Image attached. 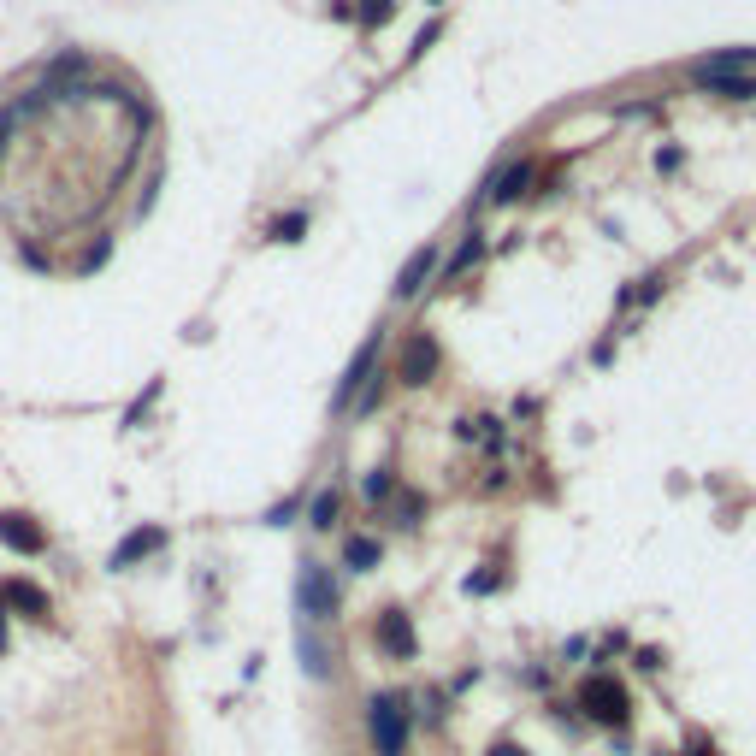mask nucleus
Segmentation results:
<instances>
[{"mask_svg":"<svg viewBox=\"0 0 756 756\" xmlns=\"http://www.w3.org/2000/svg\"><path fill=\"white\" fill-rule=\"evenodd\" d=\"M361 491H367V503H384V497L396 491V473H390V467H378V473H367V485H361Z\"/></svg>","mask_w":756,"mask_h":756,"instance_id":"nucleus-16","label":"nucleus"},{"mask_svg":"<svg viewBox=\"0 0 756 756\" xmlns=\"http://www.w3.org/2000/svg\"><path fill=\"white\" fill-rule=\"evenodd\" d=\"M367 733H373L378 756H408V697L378 692L367 709Z\"/></svg>","mask_w":756,"mask_h":756,"instance_id":"nucleus-3","label":"nucleus"},{"mask_svg":"<svg viewBox=\"0 0 756 756\" xmlns=\"http://www.w3.org/2000/svg\"><path fill=\"white\" fill-rule=\"evenodd\" d=\"M485 756H532V751H526V745H514V739H497Z\"/></svg>","mask_w":756,"mask_h":756,"instance_id":"nucleus-19","label":"nucleus"},{"mask_svg":"<svg viewBox=\"0 0 756 756\" xmlns=\"http://www.w3.org/2000/svg\"><path fill=\"white\" fill-rule=\"evenodd\" d=\"M0 544H6V550H24V556H36V550L48 544V532H42L30 514H0Z\"/></svg>","mask_w":756,"mask_h":756,"instance_id":"nucleus-6","label":"nucleus"},{"mask_svg":"<svg viewBox=\"0 0 756 756\" xmlns=\"http://www.w3.org/2000/svg\"><path fill=\"white\" fill-rule=\"evenodd\" d=\"M373 355H378V337H373V343H367V349H361V355H355V367L343 373V390H337V414H343V408L355 402V390L367 384V373H373Z\"/></svg>","mask_w":756,"mask_h":756,"instance_id":"nucleus-12","label":"nucleus"},{"mask_svg":"<svg viewBox=\"0 0 756 756\" xmlns=\"http://www.w3.org/2000/svg\"><path fill=\"white\" fill-rule=\"evenodd\" d=\"M432 266H438V249H420L402 272H396V302H408V296H420L426 290V278H432Z\"/></svg>","mask_w":756,"mask_h":756,"instance_id":"nucleus-9","label":"nucleus"},{"mask_svg":"<svg viewBox=\"0 0 756 756\" xmlns=\"http://www.w3.org/2000/svg\"><path fill=\"white\" fill-rule=\"evenodd\" d=\"M373 638H378V650H384V656H396V662H408V656L420 650L408 609H384V615H378V627H373Z\"/></svg>","mask_w":756,"mask_h":756,"instance_id":"nucleus-4","label":"nucleus"},{"mask_svg":"<svg viewBox=\"0 0 756 756\" xmlns=\"http://www.w3.org/2000/svg\"><path fill=\"white\" fill-rule=\"evenodd\" d=\"M343 562L355 567V573H373L378 567V538H349V544H343Z\"/></svg>","mask_w":756,"mask_h":756,"instance_id":"nucleus-13","label":"nucleus"},{"mask_svg":"<svg viewBox=\"0 0 756 756\" xmlns=\"http://www.w3.org/2000/svg\"><path fill=\"white\" fill-rule=\"evenodd\" d=\"M438 337H426V331H414L408 343H402V384H426V378H438Z\"/></svg>","mask_w":756,"mask_h":756,"instance_id":"nucleus-5","label":"nucleus"},{"mask_svg":"<svg viewBox=\"0 0 756 756\" xmlns=\"http://www.w3.org/2000/svg\"><path fill=\"white\" fill-rule=\"evenodd\" d=\"M0 603L24 609V615H36V621H48V615H54L48 591H42V585H30V579H6V585H0Z\"/></svg>","mask_w":756,"mask_h":756,"instance_id":"nucleus-8","label":"nucleus"},{"mask_svg":"<svg viewBox=\"0 0 756 756\" xmlns=\"http://www.w3.org/2000/svg\"><path fill=\"white\" fill-rule=\"evenodd\" d=\"M337 503H343L337 491H319V497H314V508H308V520H314L319 532H325V526H337Z\"/></svg>","mask_w":756,"mask_h":756,"instance_id":"nucleus-15","label":"nucleus"},{"mask_svg":"<svg viewBox=\"0 0 756 756\" xmlns=\"http://www.w3.org/2000/svg\"><path fill=\"white\" fill-rule=\"evenodd\" d=\"M0 656H6V609H0Z\"/></svg>","mask_w":756,"mask_h":756,"instance_id":"nucleus-21","label":"nucleus"},{"mask_svg":"<svg viewBox=\"0 0 756 756\" xmlns=\"http://www.w3.org/2000/svg\"><path fill=\"white\" fill-rule=\"evenodd\" d=\"M579 715H585L591 727L621 733V727L632 721V692L615 680V674H591V680L579 686Z\"/></svg>","mask_w":756,"mask_h":756,"instance_id":"nucleus-1","label":"nucleus"},{"mask_svg":"<svg viewBox=\"0 0 756 756\" xmlns=\"http://www.w3.org/2000/svg\"><path fill=\"white\" fill-rule=\"evenodd\" d=\"M692 77L703 89H715V95H733V101H751L756 95V77H739V71H697L692 65Z\"/></svg>","mask_w":756,"mask_h":756,"instance_id":"nucleus-10","label":"nucleus"},{"mask_svg":"<svg viewBox=\"0 0 756 756\" xmlns=\"http://www.w3.org/2000/svg\"><path fill=\"white\" fill-rule=\"evenodd\" d=\"M302 231H308V213H284V219H272V237H278V243H296Z\"/></svg>","mask_w":756,"mask_h":756,"instance_id":"nucleus-17","label":"nucleus"},{"mask_svg":"<svg viewBox=\"0 0 756 756\" xmlns=\"http://www.w3.org/2000/svg\"><path fill=\"white\" fill-rule=\"evenodd\" d=\"M154 550H166V526H142V532H130L125 544L107 556V567H136L142 556H154Z\"/></svg>","mask_w":756,"mask_h":756,"instance_id":"nucleus-7","label":"nucleus"},{"mask_svg":"<svg viewBox=\"0 0 756 756\" xmlns=\"http://www.w3.org/2000/svg\"><path fill=\"white\" fill-rule=\"evenodd\" d=\"M384 18H390V0H367V6H361V24H367V30H378Z\"/></svg>","mask_w":756,"mask_h":756,"instance_id":"nucleus-18","label":"nucleus"},{"mask_svg":"<svg viewBox=\"0 0 756 756\" xmlns=\"http://www.w3.org/2000/svg\"><path fill=\"white\" fill-rule=\"evenodd\" d=\"M296 603H302V627H331L337 609H343L337 579H331L319 562H302V573H296Z\"/></svg>","mask_w":756,"mask_h":756,"instance_id":"nucleus-2","label":"nucleus"},{"mask_svg":"<svg viewBox=\"0 0 756 756\" xmlns=\"http://www.w3.org/2000/svg\"><path fill=\"white\" fill-rule=\"evenodd\" d=\"M479 249H485V237H479V231H467V243H461V249H455V260L443 266V284H449V278H461V272L479 260Z\"/></svg>","mask_w":756,"mask_h":756,"instance_id":"nucleus-14","label":"nucleus"},{"mask_svg":"<svg viewBox=\"0 0 756 756\" xmlns=\"http://www.w3.org/2000/svg\"><path fill=\"white\" fill-rule=\"evenodd\" d=\"M680 756H715V745H709V739H692V745H686Z\"/></svg>","mask_w":756,"mask_h":756,"instance_id":"nucleus-20","label":"nucleus"},{"mask_svg":"<svg viewBox=\"0 0 756 756\" xmlns=\"http://www.w3.org/2000/svg\"><path fill=\"white\" fill-rule=\"evenodd\" d=\"M526 184H532V160H514V166H503V172L485 184V201H514Z\"/></svg>","mask_w":756,"mask_h":756,"instance_id":"nucleus-11","label":"nucleus"}]
</instances>
